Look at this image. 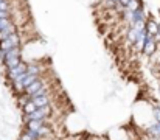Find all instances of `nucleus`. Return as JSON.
<instances>
[{"instance_id": "1", "label": "nucleus", "mask_w": 160, "mask_h": 140, "mask_svg": "<svg viewBox=\"0 0 160 140\" xmlns=\"http://www.w3.org/2000/svg\"><path fill=\"white\" fill-rule=\"evenodd\" d=\"M23 61V56H22V47H16V48H11L8 51H0V62L3 65V69H12L16 67L17 64H20Z\"/></svg>"}, {"instance_id": "2", "label": "nucleus", "mask_w": 160, "mask_h": 140, "mask_svg": "<svg viewBox=\"0 0 160 140\" xmlns=\"http://www.w3.org/2000/svg\"><path fill=\"white\" fill-rule=\"evenodd\" d=\"M53 115V107L52 106H44V107H36L31 114L22 115V125L31 120H50Z\"/></svg>"}, {"instance_id": "3", "label": "nucleus", "mask_w": 160, "mask_h": 140, "mask_svg": "<svg viewBox=\"0 0 160 140\" xmlns=\"http://www.w3.org/2000/svg\"><path fill=\"white\" fill-rule=\"evenodd\" d=\"M16 47H22V36H20L19 31L8 36L6 39H3L0 42V51H8V50L16 48Z\"/></svg>"}, {"instance_id": "4", "label": "nucleus", "mask_w": 160, "mask_h": 140, "mask_svg": "<svg viewBox=\"0 0 160 140\" xmlns=\"http://www.w3.org/2000/svg\"><path fill=\"white\" fill-rule=\"evenodd\" d=\"M23 73H27V61H22L20 64H17V65L12 67V69H6V70H5V78H6V81L9 83V81H14L16 78H19V76L23 75Z\"/></svg>"}, {"instance_id": "5", "label": "nucleus", "mask_w": 160, "mask_h": 140, "mask_svg": "<svg viewBox=\"0 0 160 140\" xmlns=\"http://www.w3.org/2000/svg\"><path fill=\"white\" fill-rule=\"evenodd\" d=\"M157 50H159V44L156 42L154 36H151V34H148V33H146L145 44H143V48H142V53H143L145 56L151 58V56H152V54H154Z\"/></svg>"}, {"instance_id": "6", "label": "nucleus", "mask_w": 160, "mask_h": 140, "mask_svg": "<svg viewBox=\"0 0 160 140\" xmlns=\"http://www.w3.org/2000/svg\"><path fill=\"white\" fill-rule=\"evenodd\" d=\"M33 104L36 107H44V106H53V95L52 92L47 95H41V96H33L31 98Z\"/></svg>"}, {"instance_id": "7", "label": "nucleus", "mask_w": 160, "mask_h": 140, "mask_svg": "<svg viewBox=\"0 0 160 140\" xmlns=\"http://www.w3.org/2000/svg\"><path fill=\"white\" fill-rule=\"evenodd\" d=\"M146 11L143 6H140L138 9L132 11L131 14V20H129V25H135V23H140V22H146Z\"/></svg>"}, {"instance_id": "8", "label": "nucleus", "mask_w": 160, "mask_h": 140, "mask_svg": "<svg viewBox=\"0 0 160 140\" xmlns=\"http://www.w3.org/2000/svg\"><path fill=\"white\" fill-rule=\"evenodd\" d=\"M27 73L28 75H34V76H44V67L38 61L27 62Z\"/></svg>"}, {"instance_id": "9", "label": "nucleus", "mask_w": 160, "mask_h": 140, "mask_svg": "<svg viewBox=\"0 0 160 140\" xmlns=\"http://www.w3.org/2000/svg\"><path fill=\"white\" fill-rule=\"evenodd\" d=\"M145 132L149 139H160V123L152 122L151 125H148L145 128Z\"/></svg>"}, {"instance_id": "10", "label": "nucleus", "mask_w": 160, "mask_h": 140, "mask_svg": "<svg viewBox=\"0 0 160 140\" xmlns=\"http://www.w3.org/2000/svg\"><path fill=\"white\" fill-rule=\"evenodd\" d=\"M145 28H146V33H148V34L156 36V34H157V31H159V22H157V20H154V19H146Z\"/></svg>"}, {"instance_id": "11", "label": "nucleus", "mask_w": 160, "mask_h": 140, "mask_svg": "<svg viewBox=\"0 0 160 140\" xmlns=\"http://www.w3.org/2000/svg\"><path fill=\"white\" fill-rule=\"evenodd\" d=\"M19 30H17V25L16 23H11L9 27H6V28H3L2 31H0V42L3 41V39H6L8 36H11V34H14V33H17Z\"/></svg>"}, {"instance_id": "12", "label": "nucleus", "mask_w": 160, "mask_h": 140, "mask_svg": "<svg viewBox=\"0 0 160 140\" xmlns=\"http://www.w3.org/2000/svg\"><path fill=\"white\" fill-rule=\"evenodd\" d=\"M151 117H152V122L160 123V104H152L151 106Z\"/></svg>"}, {"instance_id": "13", "label": "nucleus", "mask_w": 160, "mask_h": 140, "mask_svg": "<svg viewBox=\"0 0 160 140\" xmlns=\"http://www.w3.org/2000/svg\"><path fill=\"white\" fill-rule=\"evenodd\" d=\"M34 109H36V106L33 104V101H31V100H30L27 104H23V106L20 107V111H22V115H28V114H31Z\"/></svg>"}, {"instance_id": "14", "label": "nucleus", "mask_w": 160, "mask_h": 140, "mask_svg": "<svg viewBox=\"0 0 160 140\" xmlns=\"http://www.w3.org/2000/svg\"><path fill=\"white\" fill-rule=\"evenodd\" d=\"M140 6H143V3H142V0H131L128 5H126V9L128 11H135V9H138Z\"/></svg>"}, {"instance_id": "15", "label": "nucleus", "mask_w": 160, "mask_h": 140, "mask_svg": "<svg viewBox=\"0 0 160 140\" xmlns=\"http://www.w3.org/2000/svg\"><path fill=\"white\" fill-rule=\"evenodd\" d=\"M0 11H12L11 0H0Z\"/></svg>"}, {"instance_id": "16", "label": "nucleus", "mask_w": 160, "mask_h": 140, "mask_svg": "<svg viewBox=\"0 0 160 140\" xmlns=\"http://www.w3.org/2000/svg\"><path fill=\"white\" fill-rule=\"evenodd\" d=\"M11 23H14V22H12V19H0V31H2L3 28L9 27Z\"/></svg>"}, {"instance_id": "17", "label": "nucleus", "mask_w": 160, "mask_h": 140, "mask_svg": "<svg viewBox=\"0 0 160 140\" xmlns=\"http://www.w3.org/2000/svg\"><path fill=\"white\" fill-rule=\"evenodd\" d=\"M0 19H12L11 11H0Z\"/></svg>"}, {"instance_id": "18", "label": "nucleus", "mask_w": 160, "mask_h": 140, "mask_svg": "<svg viewBox=\"0 0 160 140\" xmlns=\"http://www.w3.org/2000/svg\"><path fill=\"white\" fill-rule=\"evenodd\" d=\"M16 140H31V139H30L28 136H25L23 132H20V136H19V137H17V139H16Z\"/></svg>"}, {"instance_id": "19", "label": "nucleus", "mask_w": 160, "mask_h": 140, "mask_svg": "<svg viewBox=\"0 0 160 140\" xmlns=\"http://www.w3.org/2000/svg\"><path fill=\"white\" fill-rule=\"evenodd\" d=\"M157 96H159V100H160V86L157 87Z\"/></svg>"}, {"instance_id": "20", "label": "nucleus", "mask_w": 160, "mask_h": 140, "mask_svg": "<svg viewBox=\"0 0 160 140\" xmlns=\"http://www.w3.org/2000/svg\"><path fill=\"white\" fill-rule=\"evenodd\" d=\"M113 2H115V3H117V2H120V0H113Z\"/></svg>"}]
</instances>
